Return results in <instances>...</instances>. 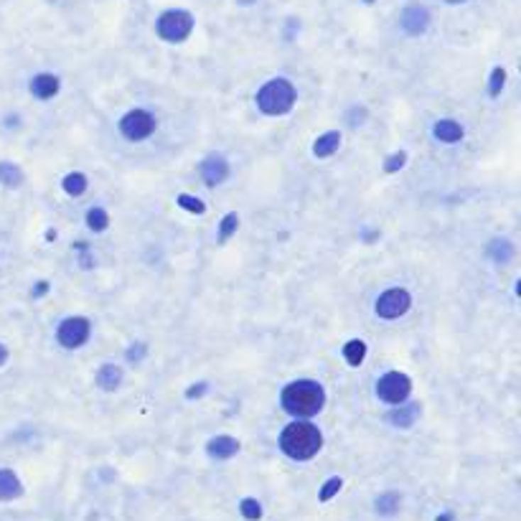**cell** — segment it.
I'll list each match as a JSON object with an SVG mask.
<instances>
[{
    "label": "cell",
    "mask_w": 521,
    "mask_h": 521,
    "mask_svg": "<svg viewBox=\"0 0 521 521\" xmlns=\"http://www.w3.org/2000/svg\"><path fill=\"white\" fill-rule=\"evenodd\" d=\"M280 405L292 417H313L326 405V389L313 379H297L283 389Z\"/></svg>",
    "instance_id": "cell-1"
},
{
    "label": "cell",
    "mask_w": 521,
    "mask_h": 521,
    "mask_svg": "<svg viewBox=\"0 0 521 521\" xmlns=\"http://www.w3.org/2000/svg\"><path fill=\"white\" fill-rule=\"evenodd\" d=\"M323 445L321 430L310 422L295 419L292 424H287L283 435H280V450L292 458V461H310L313 455H318Z\"/></svg>",
    "instance_id": "cell-2"
},
{
    "label": "cell",
    "mask_w": 521,
    "mask_h": 521,
    "mask_svg": "<svg viewBox=\"0 0 521 521\" xmlns=\"http://www.w3.org/2000/svg\"><path fill=\"white\" fill-rule=\"evenodd\" d=\"M297 94H295V87L287 82V79H273V82H267L260 92H257V107L270 117H280V115H287L295 104Z\"/></svg>",
    "instance_id": "cell-3"
},
{
    "label": "cell",
    "mask_w": 521,
    "mask_h": 521,
    "mask_svg": "<svg viewBox=\"0 0 521 521\" xmlns=\"http://www.w3.org/2000/svg\"><path fill=\"white\" fill-rule=\"evenodd\" d=\"M158 36L163 38V41L170 43H181L191 36V31H194V18H191V13L186 11H165L160 18H158Z\"/></svg>",
    "instance_id": "cell-4"
},
{
    "label": "cell",
    "mask_w": 521,
    "mask_h": 521,
    "mask_svg": "<svg viewBox=\"0 0 521 521\" xmlns=\"http://www.w3.org/2000/svg\"><path fill=\"white\" fill-rule=\"evenodd\" d=\"M412 394V379L402 371H387V374L376 382V397L387 405H405L407 397Z\"/></svg>",
    "instance_id": "cell-5"
},
{
    "label": "cell",
    "mask_w": 521,
    "mask_h": 521,
    "mask_svg": "<svg viewBox=\"0 0 521 521\" xmlns=\"http://www.w3.org/2000/svg\"><path fill=\"white\" fill-rule=\"evenodd\" d=\"M92 334V323L87 321L84 315H69L64 318L56 331V339L64 349H79V346H84L87 339Z\"/></svg>",
    "instance_id": "cell-6"
},
{
    "label": "cell",
    "mask_w": 521,
    "mask_h": 521,
    "mask_svg": "<svg viewBox=\"0 0 521 521\" xmlns=\"http://www.w3.org/2000/svg\"><path fill=\"white\" fill-rule=\"evenodd\" d=\"M410 305H412V295L405 287H392V290L382 292L376 300V315L394 321V318H402L410 310Z\"/></svg>",
    "instance_id": "cell-7"
},
{
    "label": "cell",
    "mask_w": 521,
    "mask_h": 521,
    "mask_svg": "<svg viewBox=\"0 0 521 521\" xmlns=\"http://www.w3.org/2000/svg\"><path fill=\"white\" fill-rule=\"evenodd\" d=\"M120 133L128 140H146L155 133V117L148 109H130L120 120Z\"/></svg>",
    "instance_id": "cell-8"
},
{
    "label": "cell",
    "mask_w": 521,
    "mask_h": 521,
    "mask_svg": "<svg viewBox=\"0 0 521 521\" xmlns=\"http://www.w3.org/2000/svg\"><path fill=\"white\" fill-rule=\"evenodd\" d=\"M400 23L410 36H419V33H424L427 26H430V13H427V8L424 6L412 3V6H407L405 11H402Z\"/></svg>",
    "instance_id": "cell-9"
},
{
    "label": "cell",
    "mask_w": 521,
    "mask_h": 521,
    "mask_svg": "<svg viewBox=\"0 0 521 521\" xmlns=\"http://www.w3.org/2000/svg\"><path fill=\"white\" fill-rule=\"evenodd\" d=\"M226 176H229V163H226L224 155H209L204 158V163H201V178L207 186H219V183H224Z\"/></svg>",
    "instance_id": "cell-10"
},
{
    "label": "cell",
    "mask_w": 521,
    "mask_h": 521,
    "mask_svg": "<svg viewBox=\"0 0 521 521\" xmlns=\"http://www.w3.org/2000/svg\"><path fill=\"white\" fill-rule=\"evenodd\" d=\"M207 453L212 458H216V461H229V458H234L239 453V440L231 435H216L209 440Z\"/></svg>",
    "instance_id": "cell-11"
},
{
    "label": "cell",
    "mask_w": 521,
    "mask_h": 521,
    "mask_svg": "<svg viewBox=\"0 0 521 521\" xmlns=\"http://www.w3.org/2000/svg\"><path fill=\"white\" fill-rule=\"evenodd\" d=\"M61 82L56 74H36V77L31 79V92H33V97L38 99H51L59 92Z\"/></svg>",
    "instance_id": "cell-12"
},
{
    "label": "cell",
    "mask_w": 521,
    "mask_h": 521,
    "mask_svg": "<svg viewBox=\"0 0 521 521\" xmlns=\"http://www.w3.org/2000/svg\"><path fill=\"white\" fill-rule=\"evenodd\" d=\"M419 417V402H410V405H397L392 412L387 415V419L394 427H412Z\"/></svg>",
    "instance_id": "cell-13"
},
{
    "label": "cell",
    "mask_w": 521,
    "mask_h": 521,
    "mask_svg": "<svg viewBox=\"0 0 521 521\" xmlns=\"http://www.w3.org/2000/svg\"><path fill=\"white\" fill-rule=\"evenodd\" d=\"M341 148V133L339 130H331V133H323L321 138L313 143V155L315 158H331Z\"/></svg>",
    "instance_id": "cell-14"
},
{
    "label": "cell",
    "mask_w": 521,
    "mask_h": 521,
    "mask_svg": "<svg viewBox=\"0 0 521 521\" xmlns=\"http://www.w3.org/2000/svg\"><path fill=\"white\" fill-rule=\"evenodd\" d=\"M432 135L440 143H458V140H463V128L455 120H437L432 125Z\"/></svg>",
    "instance_id": "cell-15"
},
{
    "label": "cell",
    "mask_w": 521,
    "mask_h": 521,
    "mask_svg": "<svg viewBox=\"0 0 521 521\" xmlns=\"http://www.w3.org/2000/svg\"><path fill=\"white\" fill-rule=\"evenodd\" d=\"M23 493V486H21L18 476L13 471H0V501H13Z\"/></svg>",
    "instance_id": "cell-16"
},
{
    "label": "cell",
    "mask_w": 521,
    "mask_h": 521,
    "mask_svg": "<svg viewBox=\"0 0 521 521\" xmlns=\"http://www.w3.org/2000/svg\"><path fill=\"white\" fill-rule=\"evenodd\" d=\"M122 382V369L115 364H104L102 369L97 371V387L104 389V392H115Z\"/></svg>",
    "instance_id": "cell-17"
},
{
    "label": "cell",
    "mask_w": 521,
    "mask_h": 521,
    "mask_svg": "<svg viewBox=\"0 0 521 521\" xmlns=\"http://www.w3.org/2000/svg\"><path fill=\"white\" fill-rule=\"evenodd\" d=\"M344 358L349 361V366H361L366 358V344L361 339H353L344 346Z\"/></svg>",
    "instance_id": "cell-18"
},
{
    "label": "cell",
    "mask_w": 521,
    "mask_h": 521,
    "mask_svg": "<svg viewBox=\"0 0 521 521\" xmlns=\"http://www.w3.org/2000/svg\"><path fill=\"white\" fill-rule=\"evenodd\" d=\"M400 506H402V496H400V493H394V491L382 493V496L376 498V514H382V516L397 514V511H400Z\"/></svg>",
    "instance_id": "cell-19"
},
{
    "label": "cell",
    "mask_w": 521,
    "mask_h": 521,
    "mask_svg": "<svg viewBox=\"0 0 521 521\" xmlns=\"http://www.w3.org/2000/svg\"><path fill=\"white\" fill-rule=\"evenodd\" d=\"M0 183L8 188H16L23 183V173H21L18 165L13 163H0Z\"/></svg>",
    "instance_id": "cell-20"
},
{
    "label": "cell",
    "mask_w": 521,
    "mask_h": 521,
    "mask_svg": "<svg viewBox=\"0 0 521 521\" xmlns=\"http://www.w3.org/2000/svg\"><path fill=\"white\" fill-rule=\"evenodd\" d=\"M61 186H64V191H67L69 196H82L87 191V176L84 173H69V176L61 181Z\"/></svg>",
    "instance_id": "cell-21"
},
{
    "label": "cell",
    "mask_w": 521,
    "mask_h": 521,
    "mask_svg": "<svg viewBox=\"0 0 521 521\" xmlns=\"http://www.w3.org/2000/svg\"><path fill=\"white\" fill-rule=\"evenodd\" d=\"M87 226H89L92 231H104L109 226V214L99 207L89 209V212H87Z\"/></svg>",
    "instance_id": "cell-22"
},
{
    "label": "cell",
    "mask_w": 521,
    "mask_h": 521,
    "mask_svg": "<svg viewBox=\"0 0 521 521\" xmlns=\"http://www.w3.org/2000/svg\"><path fill=\"white\" fill-rule=\"evenodd\" d=\"M236 229H239V214L229 212L224 219H221V226H219V242L226 244V242H229V236L234 234Z\"/></svg>",
    "instance_id": "cell-23"
},
{
    "label": "cell",
    "mask_w": 521,
    "mask_h": 521,
    "mask_svg": "<svg viewBox=\"0 0 521 521\" xmlns=\"http://www.w3.org/2000/svg\"><path fill=\"white\" fill-rule=\"evenodd\" d=\"M488 255H491L496 262H509L511 257H514V247H511L509 239H493Z\"/></svg>",
    "instance_id": "cell-24"
},
{
    "label": "cell",
    "mask_w": 521,
    "mask_h": 521,
    "mask_svg": "<svg viewBox=\"0 0 521 521\" xmlns=\"http://www.w3.org/2000/svg\"><path fill=\"white\" fill-rule=\"evenodd\" d=\"M176 204L183 209V212H191V214H204V212H207V204H204L199 196H191V194H178Z\"/></svg>",
    "instance_id": "cell-25"
},
{
    "label": "cell",
    "mask_w": 521,
    "mask_h": 521,
    "mask_svg": "<svg viewBox=\"0 0 521 521\" xmlns=\"http://www.w3.org/2000/svg\"><path fill=\"white\" fill-rule=\"evenodd\" d=\"M239 511L247 521H260L262 519V503L257 498H242L239 501Z\"/></svg>",
    "instance_id": "cell-26"
},
{
    "label": "cell",
    "mask_w": 521,
    "mask_h": 521,
    "mask_svg": "<svg viewBox=\"0 0 521 521\" xmlns=\"http://www.w3.org/2000/svg\"><path fill=\"white\" fill-rule=\"evenodd\" d=\"M341 486H344V481H341L339 476H334V478H328L326 483H323V488H321V493H318V498H321L323 503H328V501H331V498L336 496V493L341 491Z\"/></svg>",
    "instance_id": "cell-27"
},
{
    "label": "cell",
    "mask_w": 521,
    "mask_h": 521,
    "mask_svg": "<svg viewBox=\"0 0 521 521\" xmlns=\"http://www.w3.org/2000/svg\"><path fill=\"white\" fill-rule=\"evenodd\" d=\"M503 84H506V72H503L501 67H496L491 72V84H488V92H491V97H498V94H501Z\"/></svg>",
    "instance_id": "cell-28"
},
{
    "label": "cell",
    "mask_w": 521,
    "mask_h": 521,
    "mask_svg": "<svg viewBox=\"0 0 521 521\" xmlns=\"http://www.w3.org/2000/svg\"><path fill=\"white\" fill-rule=\"evenodd\" d=\"M407 163V153L400 150V153H392V155L387 158V163H384V170L387 173H397V170H402Z\"/></svg>",
    "instance_id": "cell-29"
},
{
    "label": "cell",
    "mask_w": 521,
    "mask_h": 521,
    "mask_svg": "<svg viewBox=\"0 0 521 521\" xmlns=\"http://www.w3.org/2000/svg\"><path fill=\"white\" fill-rule=\"evenodd\" d=\"M125 356H128V361H135V364H138L140 358L146 356V344L130 346V349H128V353H125Z\"/></svg>",
    "instance_id": "cell-30"
},
{
    "label": "cell",
    "mask_w": 521,
    "mask_h": 521,
    "mask_svg": "<svg viewBox=\"0 0 521 521\" xmlns=\"http://www.w3.org/2000/svg\"><path fill=\"white\" fill-rule=\"evenodd\" d=\"M204 392H207V384L201 382L199 387H191V389H188L186 397H188V400H194V397H201V394H204Z\"/></svg>",
    "instance_id": "cell-31"
},
{
    "label": "cell",
    "mask_w": 521,
    "mask_h": 521,
    "mask_svg": "<svg viewBox=\"0 0 521 521\" xmlns=\"http://www.w3.org/2000/svg\"><path fill=\"white\" fill-rule=\"evenodd\" d=\"M49 290V285H46V283H38V287L36 290H33V297H38V295H43V292Z\"/></svg>",
    "instance_id": "cell-32"
},
{
    "label": "cell",
    "mask_w": 521,
    "mask_h": 521,
    "mask_svg": "<svg viewBox=\"0 0 521 521\" xmlns=\"http://www.w3.org/2000/svg\"><path fill=\"white\" fill-rule=\"evenodd\" d=\"M6 358H8V349L3 344H0V366L6 364Z\"/></svg>",
    "instance_id": "cell-33"
},
{
    "label": "cell",
    "mask_w": 521,
    "mask_h": 521,
    "mask_svg": "<svg viewBox=\"0 0 521 521\" xmlns=\"http://www.w3.org/2000/svg\"><path fill=\"white\" fill-rule=\"evenodd\" d=\"M437 521H453V516H450V514H443V516H437Z\"/></svg>",
    "instance_id": "cell-34"
},
{
    "label": "cell",
    "mask_w": 521,
    "mask_h": 521,
    "mask_svg": "<svg viewBox=\"0 0 521 521\" xmlns=\"http://www.w3.org/2000/svg\"><path fill=\"white\" fill-rule=\"evenodd\" d=\"M448 3H463V0H448Z\"/></svg>",
    "instance_id": "cell-35"
},
{
    "label": "cell",
    "mask_w": 521,
    "mask_h": 521,
    "mask_svg": "<svg viewBox=\"0 0 521 521\" xmlns=\"http://www.w3.org/2000/svg\"><path fill=\"white\" fill-rule=\"evenodd\" d=\"M366 3H374V0H366Z\"/></svg>",
    "instance_id": "cell-36"
}]
</instances>
